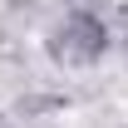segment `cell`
I'll return each mask as SVG.
<instances>
[{
	"mask_svg": "<svg viewBox=\"0 0 128 128\" xmlns=\"http://www.w3.org/2000/svg\"><path fill=\"white\" fill-rule=\"evenodd\" d=\"M104 44H108V30H104L94 15H74L59 30V44H54V49H59L64 59H98Z\"/></svg>",
	"mask_w": 128,
	"mask_h": 128,
	"instance_id": "1",
	"label": "cell"
}]
</instances>
